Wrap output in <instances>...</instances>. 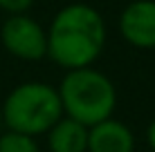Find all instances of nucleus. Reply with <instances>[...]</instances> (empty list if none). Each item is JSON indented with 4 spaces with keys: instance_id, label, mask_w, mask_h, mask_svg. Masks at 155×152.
<instances>
[{
    "instance_id": "nucleus-11",
    "label": "nucleus",
    "mask_w": 155,
    "mask_h": 152,
    "mask_svg": "<svg viewBox=\"0 0 155 152\" xmlns=\"http://www.w3.org/2000/svg\"><path fill=\"white\" fill-rule=\"evenodd\" d=\"M0 128H2V107H0Z\"/></svg>"
},
{
    "instance_id": "nucleus-7",
    "label": "nucleus",
    "mask_w": 155,
    "mask_h": 152,
    "mask_svg": "<svg viewBox=\"0 0 155 152\" xmlns=\"http://www.w3.org/2000/svg\"><path fill=\"white\" fill-rule=\"evenodd\" d=\"M50 152H88V128L70 116H61L47 132Z\"/></svg>"
},
{
    "instance_id": "nucleus-1",
    "label": "nucleus",
    "mask_w": 155,
    "mask_h": 152,
    "mask_svg": "<svg viewBox=\"0 0 155 152\" xmlns=\"http://www.w3.org/2000/svg\"><path fill=\"white\" fill-rule=\"evenodd\" d=\"M106 47V20L85 2H70L54 14L47 29V58L65 72L92 67Z\"/></svg>"
},
{
    "instance_id": "nucleus-5",
    "label": "nucleus",
    "mask_w": 155,
    "mask_h": 152,
    "mask_svg": "<svg viewBox=\"0 0 155 152\" xmlns=\"http://www.w3.org/2000/svg\"><path fill=\"white\" fill-rule=\"evenodd\" d=\"M119 34L137 49L155 47V0H133L119 14Z\"/></svg>"
},
{
    "instance_id": "nucleus-8",
    "label": "nucleus",
    "mask_w": 155,
    "mask_h": 152,
    "mask_svg": "<svg viewBox=\"0 0 155 152\" xmlns=\"http://www.w3.org/2000/svg\"><path fill=\"white\" fill-rule=\"evenodd\" d=\"M0 152H41V148L36 143V137L5 130L0 132Z\"/></svg>"
},
{
    "instance_id": "nucleus-3",
    "label": "nucleus",
    "mask_w": 155,
    "mask_h": 152,
    "mask_svg": "<svg viewBox=\"0 0 155 152\" xmlns=\"http://www.w3.org/2000/svg\"><path fill=\"white\" fill-rule=\"evenodd\" d=\"M2 125L29 137L47 134L63 114L58 90L41 81H27L16 85L2 103Z\"/></svg>"
},
{
    "instance_id": "nucleus-4",
    "label": "nucleus",
    "mask_w": 155,
    "mask_h": 152,
    "mask_svg": "<svg viewBox=\"0 0 155 152\" xmlns=\"http://www.w3.org/2000/svg\"><path fill=\"white\" fill-rule=\"evenodd\" d=\"M5 51L20 60H41L47 56V29L27 14L7 16L0 27Z\"/></svg>"
},
{
    "instance_id": "nucleus-9",
    "label": "nucleus",
    "mask_w": 155,
    "mask_h": 152,
    "mask_svg": "<svg viewBox=\"0 0 155 152\" xmlns=\"http://www.w3.org/2000/svg\"><path fill=\"white\" fill-rule=\"evenodd\" d=\"M36 0H0V9L9 16L16 14H27L31 7H34Z\"/></svg>"
},
{
    "instance_id": "nucleus-10",
    "label": "nucleus",
    "mask_w": 155,
    "mask_h": 152,
    "mask_svg": "<svg viewBox=\"0 0 155 152\" xmlns=\"http://www.w3.org/2000/svg\"><path fill=\"white\" fill-rule=\"evenodd\" d=\"M146 141H148V148L155 152V119L148 123V128H146Z\"/></svg>"
},
{
    "instance_id": "nucleus-6",
    "label": "nucleus",
    "mask_w": 155,
    "mask_h": 152,
    "mask_svg": "<svg viewBox=\"0 0 155 152\" xmlns=\"http://www.w3.org/2000/svg\"><path fill=\"white\" fill-rule=\"evenodd\" d=\"M135 134L126 123L117 119H106L88 128V152H133Z\"/></svg>"
},
{
    "instance_id": "nucleus-2",
    "label": "nucleus",
    "mask_w": 155,
    "mask_h": 152,
    "mask_svg": "<svg viewBox=\"0 0 155 152\" xmlns=\"http://www.w3.org/2000/svg\"><path fill=\"white\" fill-rule=\"evenodd\" d=\"M61 96L63 114L92 128L113 116L117 105V90L104 72L94 67L70 70L56 87Z\"/></svg>"
}]
</instances>
